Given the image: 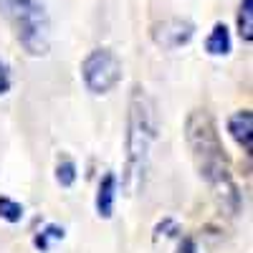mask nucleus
Segmentation results:
<instances>
[{"label": "nucleus", "mask_w": 253, "mask_h": 253, "mask_svg": "<svg viewBox=\"0 0 253 253\" xmlns=\"http://www.w3.org/2000/svg\"><path fill=\"white\" fill-rule=\"evenodd\" d=\"M185 132H187V144H190V150H193L195 165L200 170V177L213 187L218 195L230 198L233 210H238L241 195H238L233 180H230L228 157H225V150L218 139L215 124L210 119V114L193 112L185 122Z\"/></svg>", "instance_id": "obj_1"}, {"label": "nucleus", "mask_w": 253, "mask_h": 253, "mask_svg": "<svg viewBox=\"0 0 253 253\" xmlns=\"http://www.w3.org/2000/svg\"><path fill=\"white\" fill-rule=\"evenodd\" d=\"M152 142H155V117L150 99L142 94V89H134V96L129 101V122H126V170H124L126 195H132L142 185Z\"/></svg>", "instance_id": "obj_2"}, {"label": "nucleus", "mask_w": 253, "mask_h": 253, "mask_svg": "<svg viewBox=\"0 0 253 253\" xmlns=\"http://www.w3.org/2000/svg\"><path fill=\"white\" fill-rule=\"evenodd\" d=\"M0 15L31 56L48 53V13L41 0H0Z\"/></svg>", "instance_id": "obj_3"}, {"label": "nucleus", "mask_w": 253, "mask_h": 253, "mask_svg": "<svg viewBox=\"0 0 253 253\" xmlns=\"http://www.w3.org/2000/svg\"><path fill=\"white\" fill-rule=\"evenodd\" d=\"M84 86L91 94H109L122 81V61L109 48H94L81 63Z\"/></svg>", "instance_id": "obj_4"}, {"label": "nucleus", "mask_w": 253, "mask_h": 253, "mask_svg": "<svg viewBox=\"0 0 253 253\" xmlns=\"http://www.w3.org/2000/svg\"><path fill=\"white\" fill-rule=\"evenodd\" d=\"M193 36H195V26L187 18H167L162 23H157L152 31L155 43L165 51H177L187 46L193 41Z\"/></svg>", "instance_id": "obj_5"}, {"label": "nucleus", "mask_w": 253, "mask_h": 253, "mask_svg": "<svg viewBox=\"0 0 253 253\" xmlns=\"http://www.w3.org/2000/svg\"><path fill=\"white\" fill-rule=\"evenodd\" d=\"M228 132L243 147V152H251L253 150V114H251V109L236 112L230 117L228 119Z\"/></svg>", "instance_id": "obj_6"}, {"label": "nucleus", "mask_w": 253, "mask_h": 253, "mask_svg": "<svg viewBox=\"0 0 253 253\" xmlns=\"http://www.w3.org/2000/svg\"><path fill=\"white\" fill-rule=\"evenodd\" d=\"M114 198H117V177H114V172H107L101 177L99 193H96V213H99V218H112Z\"/></svg>", "instance_id": "obj_7"}, {"label": "nucleus", "mask_w": 253, "mask_h": 253, "mask_svg": "<svg viewBox=\"0 0 253 253\" xmlns=\"http://www.w3.org/2000/svg\"><path fill=\"white\" fill-rule=\"evenodd\" d=\"M205 51L210 56H228L230 53V33L225 23H215V28L210 31L208 41H205Z\"/></svg>", "instance_id": "obj_8"}, {"label": "nucleus", "mask_w": 253, "mask_h": 253, "mask_svg": "<svg viewBox=\"0 0 253 253\" xmlns=\"http://www.w3.org/2000/svg\"><path fill=\"white\" fill-rule=\"evenodd\" d=\"M238 33L246 43L253 41V0H241L238 10Z\"/></svg>", "instance_id": "obj_9"}, {"label": "nucleus", "mask_w": 253, "mask_h": 253, "mask_svg": "<svg viewBox=\"0 0 253 253\" xmlns=\"http://www.w3.org/2000/svg\"><path fill=\"white\" fill-rule=\"evenodd\" d=\"M0 218L8 223H20L23 220V205L10 198H0Z\"/></svg>", "instance_id": "obj_10"}, {"label": "nucleus", "mask_w": 253, "mask_h": 253, "mask_svg": "<svg viewBox=\"0 0 253 253\" xmlns=\"http://www.w3.org/2000/svg\"><path fill=\"white\" fill-rule=\"evenodd\" d=\"M56 180L61 187H71L76 182V165L71 160H58L56 165Z\"/></svg>", "instance_id": "obj_11"}, {"label": "nucleus", "mask_w": 253, "mask_h": 253, "mask_svg": "<svg viewBox=\"0 0 253 253\" xmlns=\"http://www.w3.org/2000/svg\"><path fill=\"white\" fill-rule=\"evenodd\" d=\"M63 236H66V233H63V228L61 225H46L43 230H41V233L36 236V248H41V251H48V246H51V238H56V241H63Z\"/></svg>", "instance_id": "obj_12"}, {"label": "nucleus", "mask_w": 253, "mask_h": 253, "mask_svg": "<svg viewBox=\"0 0 253 253\" xmlns=\"http://www.w3.org/2000/svg\"><path fill=\"white\" fill-rule=\"evenodd\" d=\"M8 89H10V74H8V66L0 61V96L8 94Z\"/></svg>", "instance_id": "obj_13"}, {"label": "nucleus", "mask_w": 253, "mask_h": 253, "mask_svg": "<svg viewBox=\"0 0 253 253\" xmlns=\"http://www.w3.org/2000/svg\"><path fill=\"white\" fill-rule=\"evenodd\" d=\"M177 253H198V246L193 238H182L180 246H177Z\"/></svg>", "instance_id": "obj_14"}]
</instances>
